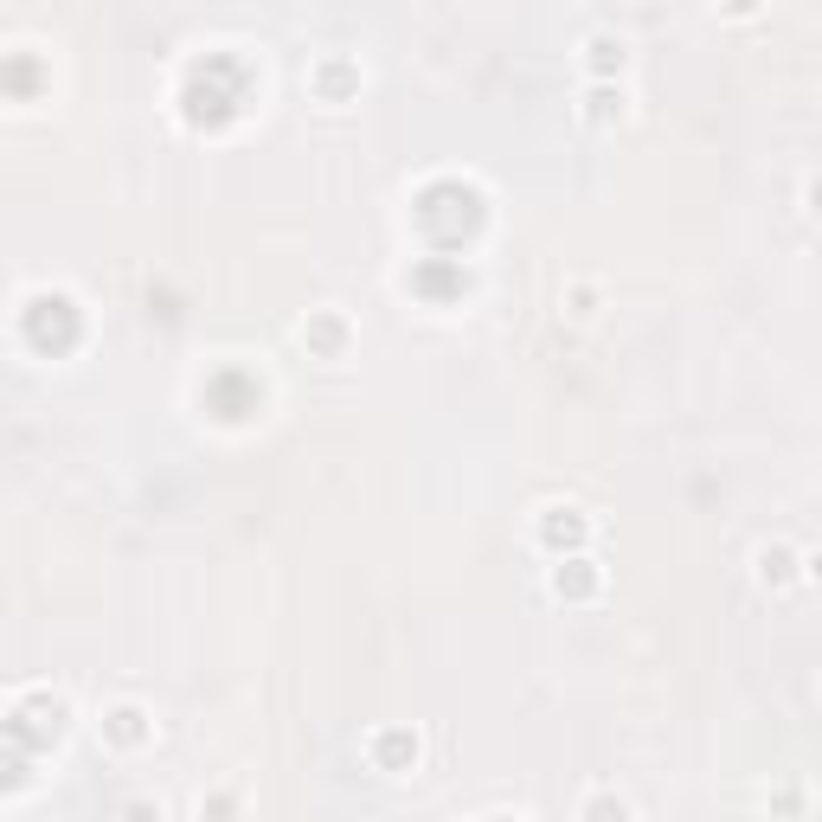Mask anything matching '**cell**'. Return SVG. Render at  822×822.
I'll list each match as a JSON object with an SVG mask.
<instances>
[{"instance_id":"6da1fadb","label":"cell","mask_w":822,"mask_h":822,"mask_svg":"<svg viewBox=\"0 0 822 822\" xmlns=\"http://www.w3.org/2000/svg\"><path fill=\"white\" fill-rule=\"evenodd\" d=\"M103 739H110L116 752H135V745H148V739H155V720H148L142 707H129V700H123V707H110V713H103Z\"/></svg>"},{"instance_id":"7a4b0ae2","label":"cell","mask_w":822,"mask_h":822,"mask_svg":"<svg viewBox=\"0 0 822 822\" xmlns=\"http://www.w3.org/2000/svg\"><path fill=\"white\" fill-rule=\"evenodd\" d=\"M585 822H630V810L611 803V797H591V803H585Z\"/></svg>"}]
</instances>
